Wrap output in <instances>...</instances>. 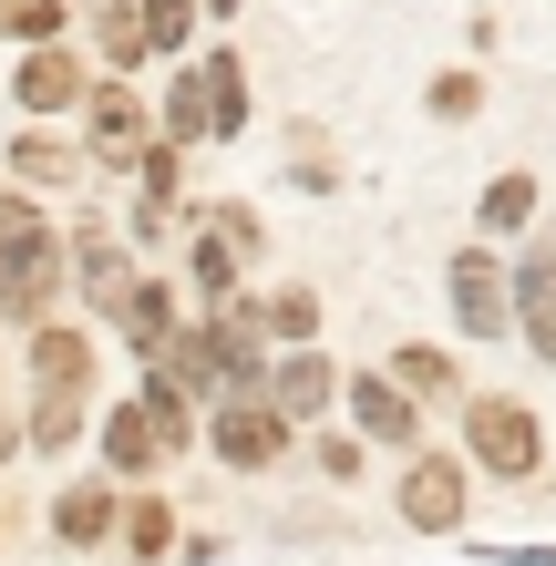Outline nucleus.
Returning a JSON list of instances; mask_svg holds the SVG:
<instances>
[{
  "instance_id": "obj_11",
  "label": "nucleus",
  "mask_w": 556,
  "mask_h": 566,
  "mask_svg": "<svg viewBox=\"0 0 556 566\" xmlns=\"http://www.w3.org/2000/svg\"><path fill=\"white\" fill-rule=\"evenodd\" d=\"M515 329L536 360H556V238H526V258H515Z\"/></svg>"
},
{
  "instance_id": "obj_14",
  "label": "nucleus",
  "mask_w": 556,
  "mask_h": 566,
  "mask_svg": "<svg viewBox=\"0 0 556 566\" xmlns=\"http://www.w3.org/2000/svg\"><path fill=\"white\" fill-rule=\"evenodd\" d=\"M114 525H124V484H114V474H104V484H62V494H52V546H73V556H83V546H104Z\"/></svg>"
},
{
  "instance_id": "obj_15",
  "label": "nucleus",
  "mask_w": 556,
  "mask_h": 566,
  "mask_svg": "<svg viewBox=\"0 0 556 566\" xmlns=\"http://www.w3.org/2000/svg\"><path fill=\"white\" fill-rule=\"evenodd\" d=\"M93 453H104L114 484H135V474H155V463H166V443H155V422H145V402H114L104 422H93Z\"/></svg>"
},
{
  "instance_id": "obj_9",
  "label": "nucleus",
  "mask_w": 556,
  "mask_h": 566,
  "mask_svg": "<svg viewBox=\"0 0 556 566\" xmlns=\"http://www.w3.org/2000/svg\"><path fill=\"white\" fill-rule=\"evenodd\" d=\"M21 340H31V402H93V340L73 319H42Z\"/></svg>"
},
{
  "instance_id": "obj_20",
  "label": "nucleus",
  "mask_w": 556,
  "mask_h": 566,
  "mask_svg": "<svg viewBox=\"0 0 556 566\" xmlns=\"http://www.w3.org/2000/svg\"><path fill=\"white\" fill-rule=\"evenodd\" d=\"M93 42H104V73H114V83H135L145 62H155V42H145V11H135V0H104V11H93Z\"/></svg>"
},
{
  "instance_id": "obj_7",
  "label": "nucleus",
  "mask_w": 556,
  "mask_h": 566,
  "mask_svg": "<svg viewBox=\"0 0 556 566\" xmlns=\"http://www.w3.org/2000/svg\"><path fill=\"white\" fill-rule=\"evenodd\" d=\"M145 145H155L145 93H135V83H93V93H83V155H104L114 176H135V165H145Z\"/></svg>"
},
{
  "instance_id": "obj_27",
  "label": "nucleus",
  "mask_w": 556,
  "mask_h": 566,
  "mask_svg": "<svg viewBox=\"0 0 556 566\" xmlns=\"http://www.w3.org/2000/svg\"><path fill=\"white\" fill-rule=\"evenodd\" d=\"M135 11H145V42H155V52L196 62V0H135Z\"/></svg>"
},
{
  "instance_id": "obj_16",
  "label": "nucleus",
  "mask_w": 556,
  "mask_h": 566,
  "mask_svg": "<svg viewBox=\"0 0 556 566\" xmlns=\"http://www.w3.org/2000/svg\"><path fill=\"white\" fill-rule=\"evenodd\" d=\"M196 83H207V145L248 135V62L238 52H196Z\"/></svg>"
},
{
  "instance_id": "obj_4",
  "label": "nucleus",
  "mask_w": 556,
  "mask_h": 566,
  "mask_svg": "<svg viewBox=\"0 0 556 566\" xmlns=\"http://www.w3.org/2000/svg\"><path fill=\"white\" fill-rule=\"evenodd\" d=\"M464 505H474V463L464 453H402V494H391V515L412 525V536H464Z\"/></svg>"
},
{
  "instance_id": "obj_23",
  "label": "nucleus",
  "mask_w": 556,
  "mask_h": 566,
  "mask_svg": "<svg viewBox=\"0 0 556 566\" xmlns=\"http://www.w3.org/2000/svg\"><path fill=\"white\" fill-rule=\"evenodd\" d=\"M135 402H145V422H155V443H166V463H176V453H196V402H186L176 381H155V371H145Z\"/></svg>"
},
{
  "instance_id": "obj_33",
  "label": "nucleus",
  "mask_w": 556,
  "mask_h": 566,
  "mask_svg": "<svg viewBox=\"0 0 556 566\" xmlns=\"http://www.w3.org/2000/svg\"><path fill=\"white\" fill-rule=\"evenodd\" d=\"M196 11H217V21H238V11H248V0H196Z\"/></svg>"
},
{
  "instance_id": "obj_28",
  "label": "nucleus",
  "mask_w": 556,
  "mask_h": 566,
  "mask_svg": "<svg viewBox=\"0 0 556 566\" xmlns=\"http://www.w3.org/2000/svg\"><path fill=\"white\" fill-rule=\"evenodd\" d=\"M0 42H62V0H0Z\"/></svg>"
},
{
  "instance_id": "obj_5",
  "label": "nucleus",
  "mask_w": 556,
  "mask_h": 566,
  "mask_svg": "<svg viewBox=\"0 0 556 566\" xmlns=\"http://www.w3.org/2000/svg\"><path fill=\"white\" fill-rule=\"evenodd\" d=\"M443 298H453V329H464V340H515V258H495V248H453Z\"/></svg>"
},
{
  "instance_id": "obj_26",
  "label": "nucleus",
  "mask_w": 556,
  "mask_h": 566,
  "mask_svg": "<svg viewBox=\"0 0 556 566\" xmlns=\"http://www.w3.org/2000/svg\"><path fill=\"white\" fill-rule=\"evenodd\" d=\"M269 340H279V350H310V340H319V289H310V279H289V289L269 298Z\"/></svg>"
},
{
  "instance_id": "obj_17",
  "label": "nucleus",
  "mask_w": 556,
  "mask_h": 566,
  "mask_svg": "<svg viewBox=\"0 0 556 566\" xmlns=\"http://www.w3.org/2000/svg\"><path fill=\"white\" fill-rule=\"evenodd\" d=\"M176 329H186V319H176V289H166V279H135V298L114 310V340L135 350V360H155V350L176 340Z\"/></svg>"
},
{
  "instance_id": "obj_6",
  "label": "nucleus",
  "mask_w": 556,
  "mask_h": 566,
  "mask_svg": "<svg viewBox=\"0 0 556 566\" xmlns=\"http://www.w3.org/2000/svg\"><path fill=\"white\" fill-rule=\"evenodd\" d=\"M62 248H73V289H83V310L93 319H114L124 310V298H135V238H114V227L104 217H73V227H62Z\"/></svg>"
},
{
  "instance_id": "obj_2",
  "label": "nucleus",
  "mask_w": 556,
  "mask_h": 566,
  "mask_svg": "<svg viewBox=\"0 0 556 566\" xmlns=\"http://www.w3.org/2000/svg\"><path fill=\"white\" fill-rule=\"evenodd\" d=\"M464 463L474 474H495V484H536L546 474V422L526 391H464Z\"/></svg>"
},
{
  "instance_id": "obj_24",
  "label": "nucleus",
  "mask_w": 556,
  "mask_h": 566,
  "mask_svg": "<svg viewBox=\"0 0 556 566\" xmlns=\"http://www.w3.org/2000/svg\"><path fill=\"white\" fill-rule=\"evenodd\" d=\"M155 135H166V145H207V83H196V62H186V73L166 83V114H155Z\"/></svg>"
},
{
  "instance_id": "obj_19",
  "label": "nucleus",
  "mask_w": 556,
  "mask_h": 566,
  "mask_svg": "<svg viewBox=\"0 0 556 566\" xmlns=\"http://www.w3.org/2000/svg\"><path fill=\"white\" fill-rule=\"evenodd\" d=\"M186 289H196V310H227V298H238V248H227L207 217L186 227Z\"/></svg>"
},
{
  "instance_id": "obj_21",
  "label": "nucleus",
  "mask_w": 556,
  "mask_h": 566,
  "mask_svg": "<svg viewBox=\"0 0 556 566\" xmlns=\"http://www.w3.org/2000/svg\"><path fill=\"white\" fill-rule=\"evenodd\" d=\"M391 381H402L412 402H464V371H453V350H443V340H412V350H391Z\"/></svg>"
},
{
  "instance_id": "obj_8",
  "label": "nucleus",
  "mask_w": 556,
  "mask_h": 566,
  "mask_svg": "<svg viewBox=\"0 0 556 566\" xmlns=\"http://www.w3.org/2000/svg\"><path fill=\"white\" fill-rule=\"evenodd\" d=\"M340 412H350V432L361 443H381V453H422V402L391 371H350L340 381Z\"/></svg>"
},
{
  "instance_id": "obj_31",
  "label": "nucleus",
  "mask_w": 556,
  "mask_h": 566,
  "mask_svg": "<svg viewBox=\"0 0 556 566\" xmlns=\"http://www.w3.org/2000/svg\"><path fill=\"white\" fill-rule=\"evenodd\" d=\"M207 227H217L227 248H238V269H248L258 248H269V238H258V207H238V196H217V207H207Z\"/></svg>"
},
{
  "instance_id": "obj_29",
  "label": "nucleus",
  "mask_w": 556,
  "mask_h": 566,
  "mask_svg": "<svg viewBox=\"0 0 556 566\" xmlns=\"http://www.w3.org/2000/svg\"><path fill=\"white\" fill-rule=\"evenodd\" d=\"M31 453H62V443H83V402H31V432H21Z\"/></svg>"
},
{
  "instance_id": "obj_25",
  "label": "nucleus",
  "mask_w": 556,
  "mask_h": 566,
  "mask_svg": "<svg viewBox=\"0 0 556 566\" xmlns=\"http://www.w3.org/2000/svg\"><path fill=\"white\" fill-rule=\"evenodd\" d=\"M114 536H124V556H135V566H155V556L176 546V515L155 505V494H124V525H114Z\"/></svg>"
},
{
  "instance_id": "obj_30",
  "label": "nucleus",
  "mask_w": 556,
  "mask_h": 566,
  "mask_svg": "<svg viewBox=\"0 0 556 566\" xmlns=\"http://www.w3.org/2000/svg\"><path fill=\"white\" fill-rule=\"evenodd\" d=\"M422 104H433V124H474V114H484V83H474V73H433Z\"/></svg>"
},
{
  "instance_id": "obj_10",
  "label": "nucleus",
  "mask_w": 556,
  "mask_h": 566,
  "mask_svg": "<svg viewBox=\"0 0 556 566\" xmlns=\"http://www.w3.org/2000/svg\"><path fill=\"white\" fill-rule=\"evenodd\" d=\"M93 93V73L62 42H31L21 62H11V104H21V124H42V114H62V104H83Z\"/></svg>"
},
{
  "instance_id": "obj_22",
  "label": "nucleus",
  "mask_w": 556,
  "mask_h": 566,
  "mask_svg": "<svg viewBox=\"0 0 556 566\" xmlns=\"http://www.w3.org/2000/svg\"><path fill=\"white\" fill-rule=\"evenodd\" d=\"M474 227H484V238H526V227H536V176H526V165H515V176H495V186H484V207H474Z\"/></svg>"
},
{
  "instance_id": "obj_18",
  "label": "nucleus",
  "mask_w": 556,
  "mask_h": 566,
  "mask_svg": "<svg viewBox=\"0 0 556 566\" xmlns=\"http://www.w3.org/2000/svg\"><path fill=\"white\" fill-rule=\"evenodd\" d=\"M73 176H83V145L42 135V124H21V135H11V186L21 196H52V186H73Z\"/></svg>"
},
{
  "instance_id": "obj_13",
  "label": "nucleus",
  "mask_w": 556,
  "mask_h": 566,
  "mask_svg": "<svg viewBox=\"0 0 556 566\" xmlns=\"http://www.w3.org/2000/svg\"><path fill=\"white\" fill-rule=\"evenodd\" d=\"M145 371H155V381H176V391H186L196 412H217V402H227V360L207 350V329H196V319H186L176 340H166V350L145 360Z\"/></svg>"
},
{
  "instance_id": "obj_32",
  "label": "nucleus",
  "mask_w": 556,
  "mask_h": 566,
  "mask_svg": "<svg viewBox=\"0 0 556 566\" xmlns=\"http://www.w3.org/2000/svg\"><path fill=\"white\" fill-rule=\"evenodd\" d=\"M319 474H331V484H361V432H319Z\"/></svg>"
},
{
  "instance_id": "obj_3",
  "label": "nucleus",
  "mask_w": 556,
  "mask_h": 566,
  "mask_svg": "<svg viewBox=\"0 0 556 566\" xmlns=\"http://www.w3.org/2000/svg\"><path fill=\"white\" fill-rule=\"evenodd\" d=\"M289 443H300V422H289L269 391H227V402L207 412V453L227 463V474H269V463H289Z\"/></svg>"
},
{
  "instance_id": "obj_12",
  "label": "nucleus",
  "mask_w": 556,
  "mask_h": 566,
  "mask_svg": "<svg viewBox=\"0 0 556 566\" xmlns=\"http://www.w3.org/2000/svg\"><path fill=\"white\" fill-rule=\"evenodd\" d=\"M258 391H269V402H279L289 422H319V412H340V371H331L319 350H279Z\"/></svg>"
},
{
  "instance_id": "obj_1",
  "label": "nucleus",
  "mask_w": 556,
  "mask_h": 566,
  "mask_svg": "<svg viewBox=\"0 0 556 566\" xmlns=\"http://www.w3.org/2000/svg\"><path fill=\"white\" fill-rule=\"evenodd\" d=\"M62 289H73V248H62V227L42 217V196H21L11 176H0V319L42 329Z\"/></svg>"
}]
</instances>
